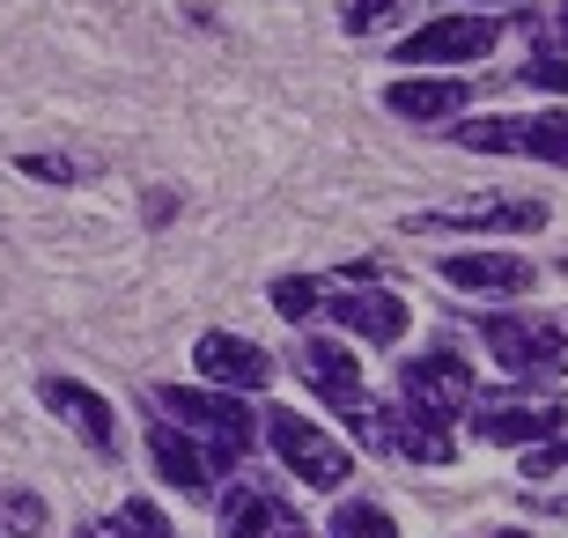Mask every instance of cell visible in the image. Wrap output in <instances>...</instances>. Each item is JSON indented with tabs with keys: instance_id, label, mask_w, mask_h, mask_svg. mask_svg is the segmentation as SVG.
<instances>
[{
	"instance_id": "cell-11",
	"label": "cell",
	"mask_w": 568,
	"mask_h": 538,
	"mask_svg": "<svg viewBox=\"0 0 568 538\" xmlns=\"http://www.w3.org/2000/svg\"><path fill=\"white\" fill-rule=\"evenodd\" d=\"M443 281L465 295H531V258H517V251H450L443 258Z\"/></svg>"
},
{
	"instance_id": "cell-19",
	"label": "cell",
	"mask_w": 568,
	"mask_h": 538,
	"mask_svg": "<svg viewBox=\"0 0 568 538\" xmlns=\"http://www.w3.org/2000/svg\"><path fill=\"white\" fill-rule=\"evenodd\" d=\"M317 303H325V288H317V281H274V311L288 317V325H311Z\"/></svg>"
},
{
	"instance_id": "cell-18",
	"label": "cell",
	"mask_w": 568,
	"mask_h": 538,
	"mask_svg": "<svg viewBox=\"0 0 568 538\" xmlns=\"http://www.w3.org/2000/svg\"><path fill=\"white\" fill-rule=\"evenodd\" d=\"M333 538H399V524L384 517L377 501H339L333 509Z\"/></svg>"
},
{
	"instance_id": "cell-3",
	"label": "cell",
	"mask_w": 568,
	"mask_h": 538,
	"mask_svg": "<svg viewBox=\"0 0 568 538\" xmlns=\"http://www.w3.org/2000/svg\"><path fill=\"white\" fill-rule=\"evenodd\" d=\"M458 148H487V155H525V163H561L568 170V111L473 119V125H458Z\"/></svg>"
},
{
	"instance_id": "cell-14",
	"label": "cell",
	"mask_w": 568,
	"mask_h": 538,
	"mask_svg": "<svg viewBox=\"0 0 568 538\" xmlns=\"http://www.w3.org/2000/svg\"><path fill=\"white\" fill-rule=\"evenodd\" d=\"M148 450H155V473L170 479V487H178V495H214V457L200 450V443H192L185 428H178V420H155V435H148Z\"/></svg>"
},
{
	"instance_id": "cell-25",
	"label": "cell",
	"mask_w": 568,
	"mask_h": 538,
	"mask_svg": "<svg viewBox=\"0 0 568 538\" xmlns=\"http://www.w3.org/2000/svg\"><path fill=\"white\" fill-rule=\"evenodd\" d=\"M561 22H568V0H561Z\"/></svg>"
},
{
	"instance_id": "cell-10",
	"label": "cell",
	"mask_w": 568,
	"mask_h": 538,
	"mask_svg": "<svg viewBox=\"0 0 568 538\" xmlns=\"http://www.w3.org/2000/svg\"><path fill=\"white\" fill-rule=\"evenodd\" d=\"M325 317H339V325L355 332V339H369V347H392V339H406V303L384 288H355V281H339L333 303H317Z\"/></svg>"
},
{
	"instance_id": "cell-17",
	"label": "cell",
	"mask_w": 568,
	"mask_h": 538,
	"mask_svg": "<svg viewBox=\"0 0 568 538\" xmlns=\"http://www.w3.org/2000/svg\"><path fill=\"white\" fill-rule=\"evenodd\" d=\"M104 538H178V531H170V517L155 509V501H119L111 524H104Z\"/></svg>"
},
{
	"instance_id": "cell-1",
	"label": "cell",
	"mask_w": 568,
	"mask_h": 538,
	"mask_svg": "<svg viewBox=\"0 0 568 538\" xmlns=\"http://www.w3.org/2000/svg\"><path fill=\"white\" fill-rule=\"evenodd\" d=\"M155 406H163L170 420H185V435H200L214 457V473H230L236 457L252 450V414H244V398H222V392H200V384H163L155 392Z\"/></svg>"
},
{
	"instance_id": "cell-22",
	"label": "cell",
	"mask_w": 568,
	"mask_h": 538,
	"mask_svg": "<svg viewBox=\"0 0 568 538\" xmlns=\"http://www.w3.org/2000/svg\"><path fill=\"white\" fill-rule=\"evenodd\" d=\"M8 517H16L22 538H38V531H44V501H38V495H8Z\"/></svg>"
},
{
	"instance_id": "cell-12",
	"label": "cell",
	"mask_w": 568,
	"mask_h": 538,
	"mask_svg": "<svg viewBox=\"0 0 568 538\" xmlns=\"http://www.w3.org/2000/svg\"><path fill=\"white\" fill-rule=\"evenodd\" d=\"M547 222V200H458V207L414 214L406 229H503V236H531Z\"/></svg>"
},
{
	"instance_id": "cell-4",
	"label": "cell",
	"mask_w": 568,
	"mask_h": 538,
	"mask_svg": "<svg viewBox=\"0 0 568 538\" xmlns=\"http://www.w3.org/2000/svg\"><path fill=\"white\" fill-rule=\"evenodd\" d=\"M473 428H480V443H539V435H561L568 428V406L561 398H531V392H473Z\"/></svg>"
},
{
	"instance_id": "cell-7",
	"label": "cell",
	"mask_w": 568,
	"mask_h": 538,
	"mask_svg": "<svg viewBox=\"0 0 568 538\" xmlns=\"http://www.w3.org/2000/svg\"><path fill=\"white\" fill-rule=\"evenodd\" d=\"M295 376H303V384H311V392L325 398V406H339L347 420H355L362 406H369L362 362H355L347 347H339V339H311V332H303V339H295Z\"/></svg>"
},
{
	"instance_id": "cell-15",
	"label": "cell",
	"mask_w": 568,
	"mask_h": 538,
	"mask_svg": "<svg viewBox=\"0 0 568 538\" xmlns=\"http://www.w3.org/2000/svg\"><path fill=\"white\" fill-rule=\"evenodd\" d=\"M222 538H311V531H303V524H295L274 495L236 487V495L222 501Z\"/></svg>"
},
{
	"instance_id": "cell-2",
	"label": "cell",
	"mask_w": 568,
	"mask_h": 538,
	"mask_svg": "<svg viewBox=\"0 0 568 538\" xmlns=\"http://www.w3.org/2000/svg\"><path fill=\"white\" fill-rule=\"evenodd\" d=\"M266 443H274V457L303 479V487H317V495L347 487V473H355V457L339 450L317 420H303V414H266Z\"/></svg>"
},
{
	"instance_id": "cell-6",
	"label": "cell",
	"mask_w": 568,
	"mask_h": 538,
	"mask_svg": "<svg viewBox=\"0 0 568 538\" xmlns=\"http://www.w3.org/2000/svg\"><path fill=\"white\" fill-rule=\"evenodd\" d=\"M473 362H458V354H422V362H406L399 376V398H406V414L414 420H450L473 406Z\"/></svg>"
},
{
	"instance_id": "cell-8",
	"label": "cell",
	"mask_w": 568,
	"mask_h": 538,
	"mask_svg": "<svg viewBox=\"0 0 568 538\" xmlns=\"http://www.w3.org/2000/svg\"><path fill=\"white\" fill-rule=\"evenodd\" d=\"M192 369L207 376L214 392H266V384H274V362H266V347L236 339V332H200Z\"/></svg>"
},
{
	"instance_id": "cell-21",
	"label": "cell",
	"mask_w": 568,
	"mask_h": 538,
	"mask_svg": "<svg viewBox=\"0 0 568 538\" xmlns=\"http://www.w3.org/2000/svg\"><path fill=\"white\" fill-rule=\"evenodd\" d=\"M568 465V435H547V450L531 443V457H525V479H547V473H561Z\"/></svg>"
},
{
	"instance_id": "cell-9",
	"label": "cell",
	"mask_w": 568,
	"mask_h": 538,
	"mask_svg": "<svg viewBox=\"0 0 568 538\" xmlns=\"http://www.w3.org/2000/svg\"><path fill=\"white\" fill-rule=\"evenodd\" d=\"M503 38V22H487V16H443V22H422L414 38L399 44V60L406 67H450V60H480L487 44Z\"/></svg>"
},
{
	"instance_id": "cell-20",
	"label": "cell",
	"mask_w": 568,
	"mask_h": 538,
	"mask_svg": "<svg viewBox=\"0 0 568 538\" xmlns=\"http://www.w3.org/2000/svg\"><path fill=\"white\" fill-rule=\"evenodd\" d=\"M525 89H568V52H531L525 60Z\"/></svg>"
},
{
	"instance_id": "cell-24",
	"label": "cell",
	"mask_w": 568,
	"mask_h": 538,
	"mask_svg": "<svg viewBox=\"0 0 568 538\" xmlns=\"http://www.w3.org/2000/svg\"><path fill=\"white\" fill-rule=\"evenodd\" d=\"M495 538H531V531H495Z\"/></svg>"
},
{
	"instance_id": "cell-23",
	"label": "cell",
	"mask_w": 568,
	"mask_h": 538,
	"mask_svg": "<svg viewBox=\"0 0 568 538\" xmlns=\"http://www.w3.org/2000/svg\"><path fill=\"white\" fill-rule=\"evenodd\" d=\"M392 8H399V0H347V16H339V22H347V30H377Z\"/></svg>"
},
{
	"instance_id": "cell-16",
	"label": "cell",
	"mask_w": 568,
	"mask_h": 538,
	"mask_svg": "<svg viewBox=\"0 0 568 538\" xmlns=\"http://www.w3.org/2000/svg\"><path fill=\"white\" fill-rule=\"evenodd\" d=\"M384 104L399 111V119H414V125H436V119H458V111L473 104V89L465 82H392Z\"/></svg>"
},
{
	"instance_id": "cell-13",
	"label": "cell",
	"mask_w": 568,
	"mask_h": 538,
	"mask_svg": "<svg viewBox=\"0 0 568 538\" xmlns=\"http://www.w3.org/2000/svg\"><path fill=\"white\" fill-rule=\"evenodd\" d=\"M38 392H44V406H52V414H60L67 428L82 435L89 450H104V457L119 450V414H111V406H104L97 392H89V384H74V376H44Z\"/></svg>"
},
{
	"instance_id": "cell-5",
	"label": "cell",
	"mask_w": 568,
	"mask_h": 538,
	"mask_svg": "<svg viewBox=\"0 0 568 538\" xmlns=\"http://www.w3.org/2000/svg\"><path fill=\"white\" fill-rule=\"evenodd\" d=\"M480 339L509 376H561L568 369V332L539 325V317H487Z\"/></svg>"
}]
</instances>
